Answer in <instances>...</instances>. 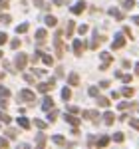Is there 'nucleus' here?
Wrapping results in <instances>:
<instances>
[{"label": "nucleus", "mask_w": 139, "mask_h": 149, "mask_svg": "<svg viewBox=\"0 0 139 149\" xmlns=\"http://www.w3.org/2000/svg\"><path fill=\"white\" fill-rule=\"evenodd\" d=\"M101 60H104V64H101V66H99V70H107V66H109V62H111V60H113V58H111V54H109V52H104V54H101Z\"/></svg>", "instance_id": "nucleus-4"}, {"label": "nucleus", "mask_w": 139, "mask_h": 149, "mask_svg": "<svg viewBox=\"0 0 139 149\" xmlns=\"http://www.w3.org/2000/svg\"><path fill=\"white\" fill-rule=\"evenodd\" d=\"M0 78H4V74H0Z\"/></svg>", "instance_id": "nucleus-47"}, {"label": "nucleus", "mask_w": 139, "mask_h": 149, "mask_svg": "<svg viewBox=\"0 0 139 149\" xmlns=\"http://www.w3.org/2000/svg\"><path fill=\"white\" fill-rule=\"evenodd\" d=\"M117 78H121L123 84H129L131 81V74H117Z\"/></svg>", "instance_id": "nucleus-18"}, {"label": "nucleus", "mask_w": 139, "mask_h": 149, "mask_svg": "<svg viewBox=\"0 0 139 149\" xmlns=\"http://www.w3.org/2000/svg\"><path fill=\"white\" fill-rule=\"evenodd\" d=\"M56 22H58V20H56L54 16H48V18H46V24H48V26H56Z\"/></svg>", "instance_id": "nucleus-23"}, {"label": "nucleus", "mask_w": 139, "mask_h": 149, "mask_svg": "<svg viewBox=\"0 0 139 149\" xmlns=\"http://www.w3.org/2000/svg\"><path fill=\"white\" fill-rule=\"evenodd\" d=\"M123 139H125V137H123V133H119V131H117L115 135H113V141H117V143H121Z\"/></svg>", "instance_id": "nucleus-24"}, {"label": "nucleus", "mask_w": 139, "mask_h": 149, "mask_svg": "<svg viewBox=\"0 0 139 149\" xmlns=\"http://www.w3.org/2000/svg\"><path fill=\"white\" fill-rule=\"evenodd\" d=\"M54 2H56V4H64L66 0H54Z\"/></svg>", "instance_id": "nucleus-46"}, {"label": "nucleus", "mask_w": 139, "mask_h": 149, "mask_svg": "<svg viewBox=\"0 0 139 149\" xmlns=\"http://www.w3.org/2000/svg\"><path fill=\"white\" fill-rule=\"evenodd\" d=\"M20 46V40H12V48H18Z\"/></svg>", "instance_id": "nucleus-41"}, {"label": "nucleus", "mask_w": 139, "mask_h": 149, "mask_svg": "<svg viewBox=\"0 0 139 149\" xmlns=\"http://www.w3.org/2000/svg\"><path fill=\"white\" fill-rule=\"evenodd\" d=\"M104 121H105V125H111V123L115 121V113H113V111H105L104 113Z\"/></svg>", "instance_id": "nucleus-7"}, {"label": "nucleus", "mask_w": 139, "mask_h": 149, "mask_svg": "<svg viewBox=\"0 0 139 149\" xmlns=\"http://www.w3.org/2000/svg\"><path fill=\"white\" fill-rule=\"evenodd\" d=\"M48 117H50V121H54V119L58 117V111H50V115H48Z\"/></svg>", "instance_id": "nucleus-39"}, {"label": "nucleus", "mask_w": 139, "mask_h": 149, "mask_svg": "<svg viewBox=\"0 0 139 149\" xmlns=\"http://www.w3.org/2000/svg\"><path fill=\"white\" fill-rule=\"evenodd\" d=\"M83 117H85V119H97L99 113H97V111H93V109H90V111H83Z\"/></svg>", "instance_id": "nucleus-11"}, {"label": "nucleus", "mask_w": 139, "mask_h": 149, "mask_svg": "<svg viewBox=\"0 0 139 149\" xmlns=\"http://www.w3.org/2000/svg\"><path fill=\"white\" fill-rule=\"evenodd\" d=\"M135 76H139V64H135Z\"/></svg>", "instance_id": "nucleus-44"}, {"label": "nucleus", "mask_w": 139, "mask_h": 149, "mask_svg": "<svg viewBox=\"0 0 139 149\" xmlns=\"http://www.w3.org/2000/svg\"><path fill=\"white\" fill-rule=\"evenodd\" d=\"M129 125L139 131V119H137V117H131V119H129Z\"/></svg>", "instance_id": "nucleus-19"}, {"label": "nucleus", "mask_w": 139, "mask_h": 149, "mask_svg": "<svg viewBox=\"0 0 139 149\" xmlns=\"http://www.w3.org/2000/svg\"><path fill=\"white\" fill-rule=\"evenodd\" d=\"M62 97H64V100H66V102H68L70 97H72V92H70L68 88H64V92H62Z\"/></svg>", "instance_id": "nucleus-22"}, {"label": "nucleus", "mask_w": 139, "mask_h": 149, "mask_svg": "<svg viewBox=\"0 0 139 149\" xmlns=\"http://www.w3.org/2000/svg\"><path fill=\"white\" fill-rule=\"evenodd\" d=\"M83 10H85V2H78V4L72 8V12H74V14H81Z\"/></svg>", "instance_id": "nucleus-10"}, {"label": "nucleus", "mask_w": 139, "mask_h": 149, "mask_svg": "<svg viewBox=\"0 0 139 149\" xmlns=\"http://www.w3.org/2000/svg\"><path fill=\"white\" fill-rule=\"evenodd\" d=\"M78 32H80V34H85V32H88V26H85V24H81L80 28H78Z\"/></svg>", "instance_id": "nucleus-35"}, {"label": "nucleus", "mask_w": 139, "mask_h": 149, "mask_svg": "<svg viewBox=\"0 0 139 149\" xmlns=\"http://www.w3.org/2000/svg\"><path fill=\"white\" fill-rule=\"evenodd\" d=\"M123 34H125V36H129V38H133V34H131V28H127V26L123 28Z\"/></svg>", "instance_id": "nucleus-37"}, {"label": "nucleus", "mask_w": 139, "mask_h": 149, "mask_svg": "<svg viewBox=\"0 0 139 149\" xmlns=\"http://www.w3.org/2000/svg\"><path fill=\"white\" fill-rule=\"evenodd\" d=\"M97 105H99V107H107V105H109V100H107V97H101V95H97Z\"/></svg>", "instance_id": "nucleus-15"}, {"label": "nucleus", "mask_w": 139, "mask_h": 149, "mask_svg": "<svg viewBox=\"0 0 139 149\" xmlns=\"http://www.w3.org/2000/svg\"><path fill=\"white\" fill-rule=\"evenodd\" d=\"M52 62H54V60H52V56H44V64H46V66H50Z\"/></svg>", "instance_id": "nucleus-38"}, {"label": "nucleus", "mask_w": 139, "mask_h": 149, "mask_svg": "<svg viewBox=\"0 0 139 149\" xmlns=\"http://www.w3.org/2000/svg\"><path fill=\"white\" fill-rule=\"evenodd\" d=\"M26 62H28V56H26V54H18V56H16V68L22 70L24 66H26Z\"/></svg>", "instance_id": "nucleus-5"}, {"label": "nucleus", "mask_w": 139, "mask_h": 149, "mask_svg": "<svg viewBox=\"0 0 139 149\" xmlns=\"http://www.w3.org/2000/svg\"><path fill=\"white\" fill-rule=\"evenodd\" d=\"M42 107H44V109H50V107H54V100H52L50 95H46V97H44V105H42Z\"/></svg>", "instance_id": "nucleus-12"}, {"label": "nucleus", "mask_w": 139, "mask_h": 149, "mask_svg": "<svg viewBox=\"0 0 139 149\" xmlns=\"http://www.w3.org/2000/svg\"><path fill=\"white\" fill-rule=\"evenodd\" d=\"M6 133H8V137H16V129H8Z\"/></svg>", "instance_id": "nucleus-40"}, {"label": "nucleus", "mask_w": 139, "mask_h": 149, "mask_svg": "<svg viewBox=\"0 0 139 149\" xmlns=\"http://www.w3.org/2000/svg\"><path fill=\"white\" fill-rule=\"evenodd\" d=\"M36 38H38L40 42H44V40H46V30H38V32H36Z\"/></svg>", "instance_id": "nucleus-20"}, {"label": "nucleus", "mask_w": 139, "mask_h": 149, "mask_svg": "<svg viewBox=\"0 0 139 149\" xmlns=\"http://www.w3.org/2000/svg\"><path fill=\"white\" fill-rule=\"evenodd\" d=\"M0 121H4V123H8V121H10V117H8L6 113H2V111H0Z\"/></svg>", "instance_id": "nucleus-30"}, {"label": "nucleus", "mask_w": 139, "mask_h": 149, "mask_svg": "<svg viewBox=\"0 0 139 149\" xmlns=\"http://www.w3.org/2000/svg\"><path fill=\"white\" fill-rule=\"evenodd\" d=\"M36 125L40 127V129H46V123H44L42 119H36Z\"/></svg>", "instance_id": "nucleus-36"}, {"label": "nucleus", "mask_w": 139, "mask_h": 149, "mask_svg": "<svg viewBox=\"0 0 139 149\" xmlns=\"http://www.w3.org/2000/svg\"><path fill=\"white\" fill-rule=\"evenodd\" d=\"M2 95H4V97H8V95H10V92H8L6 88H0V97H2Z\"/></svg>", "instance_id": "nucleus-31"}, {"label": "nucleus", "mask_w": 139, "mask_h": 149, "mask_svg": "<svg viewBox=\"0 0 139 149\" xmlns=\"http://www.w3.org/2000/svg\"><path fill=\"white\" fill-rule=\"evenodd\" d=\"M83 50H85V44H83V42H80V40H76V42H74V54L80 58L81 54H83Z\"/></svg>", "instance_id": "nucleus-2"}, {"label": "nucleus", "mask_w": 139, "mask_h": 149, "mask_svg": "<svg viewBox=\"0 0 139 149\" xmlns=\"http://www.w3.org/2000/svg\"><path fill=\"white\" fill-rule=\"evenodd\" d=\"M74 26H76L74 22H68V28H66V34H68V36H72V32H74Z\"/></svg>", "instance_id": "nucleus-25"}, {"label": "nucleus", "mask_w": 139, "mask_h": 149, "mask_svg": "<svg viewBox=\"0 0 139 149\" xmlns=\"http://www.w3.org/2000/svg\"><path fill=\"white\" fill-rule=\"evenodd\" d=\"M137 109H139V105H137Z\"/></svg>", "instance_id": "nucleus-49"}, {"label": "nucleus", "mask_w": 139, "mask_h": 149, "mask_svg": "<svg viewBox=\"0 0 139 149\" xmlns=\"http://www.w3.org/2000/svg\"><path fill=\"white\" fill-rule=\"evenodd\" d=\"M18 100H24V102H30V100H34V93L30 92V90H22L20 95H18Z\"/></svg>", "instance_id": "nucleus-6"}, {"label": "nucleus", "mask_w": 139, "mask_h": 149, "mask_svg": "<svg viewBox=\"0 0 139 149\" xmlns=\"http://www.w3.org/2000/svg\"><path fill=\"white\" fill-rule=\"evenodd\" d=\"M6 40H8V36L4 34V32H0V46H2V44H4Z\"/></svg>", "instance_id": "nucleus-34"}, {"label": "nucleus", "mask_w": 139, "mask_h": 149, "mask_svg": "<svg viewBox=\"0 0 139 149\" xmlns=\"http://www.w3.org/2000/svg\"><path fill=\"white\" fill-rule=\"evenodd\" d=\"M109 16H113L115 20H123V12H119L117 8H109Z\"/></svg>", "instance_id": "nucleus-8"}, {"label": "nucleus", "mask_w": 139, "mask_h": 149, "mask_svg": "<svg viewBox=\"0 0 139 149\" xmlns=\"http://www.w3.org/2000/svg\"><path fill=\"white\" fill-rule=\"evenodd\" d=\"M0 149H8V141L2 139V137H0Z\"/></svg>", "instance_id": "nucleus-32"}, {"label": "nucleus", "mask_w": 139, "mask_h": 149, "mask_svg": "<svg viewBox=\"0 0 139 149\" xmlns=\"http://www.w3.org/2000/svg\"><path fill=\"white\" fill-rule=\"evenodd\" d=\"M68 81H70V86H78V84H80V76H78V74H72L68 78Z\"/></svg>", "instance_id": "nucleus-14"}, {"label": "nucleus", "mask_w": 139, "mask_h": 149, "mask_svg": "<svg viewBox=\"0 0 139 149\" xmlns=\"http://www.w3.org/2000/svg\"><path fill=\"white\" fill-rule=\"evenodd\" d=\"M133 93H135V90H133V88H129V86H125V88L121 90V95H125V97H131Z\"/></svg>", "instance_id": "nucleus-13"}, {"label": "nucleus", "mask_w": 139, "mask_h": 149, "mask_svg": "<svg viewBox=\"0 0 139 149\" xmlns=\"http://www.w3.org/2000/svg\"><path fill=\"white\" fill-rule=\"evenodd\" d=\"M26 30H28V24H22V26H18V28H16V32H18V34H24Z\"/></svg>", "instance_id": "nucleus-26"}, {"label": "nucleus", "mask_w": 139, "mask_h": 149, "mask_svg": "<svg viewBox=\"0 0 139 149\" xmlns=\"http://www.w3.org/2000/svg\"><path fill=\"white\" fill-rule=\"evenodd\" d=\"M18 125H22L24 129H28V127H30V123H28V119H26V117H20V119H18Z\"/></svg>", "instance_id": "nucleus-21"}, {"label": "nucleus", "mask_w": 139, "mask_h": 149, "mask_svg": "<svg viewBox=\"0 0 139 149\" xmlns=\"http://www.w3.org/2000/svg\"><path fill=\"white\" fill-rule=\"evenodd\" d=\"M99 86H101V88H109V81H107V80H104L101 84H99Z\"/></svg>", "instance_id": "nucleus-42"}, {"label": "nucleus", "mask_w": 139, "mask_h": 149, "mask_svg": "<svg viewBox=\"0 0 139 149\" xmlns=\"http://www.w3.org/2000/svg\"><path fill=\"white\" fill-rule=\"evenodd\" d=\"M135 6V0H123V10H131Z\"/></svg>", "instance_id": "nucleus-17"}, {"label": "nucleus", "mask_w": 139, "mask_h": 149, "mask_svg": "<svg viewBox=\"0 0 139 149\" xmlns=\"http://www.w3.org/2000/svg\"><path fill=\"white\" fill-rule=\"evenodd\" d=\"M54 141H56L58 145H64V137H62V135H56V137H54Z\"/></svg>", "instance_id": "nucleus-33"}, {"label": "nucleus", "mask_w": 139, "mask_h": 149, "mask_svg": "<svg viewBox=\"0 0 139 149\" xmlns=\"http://www.w3.org/2000/svg\"><path fill=\"white\" fill-rule=\"evenodd\" d=\"M107 143H109V137H107V135H101V137L95 141V145H97V147H107Z\"/></svg>", "instance_id": "nucleus-9"}, {"label": "nucleus", "mask_w": 139, "mask_h": 149, "mask_svg": "<svg viewBox=\"0 0 139 149\" xmlns=\"http://www.w3.org/2000/svg\"><path fill=\"white\" fill-rule=\"evenodd\" d=\"M18 149H30V145H26V143H22V145H18Z\"/></svg>", "instance_id": "nucleus-43"}, {"label": "nucleus", "mask_w": 139, "mask_h": 149, "mask_svg": "<svg viewBox=\"0 0 139 149\" xmlns=\"http://www.w3.org/2000/svg\"><path fill=\"white\" fill-rule=\"evenodd\" d=\"M123 46H125V36H123V34H117L115 40L111 42V48H113V50H119V48H123Z\"/></svg>", "instance_id": "nucleus-1"}, {"label": "nucleus", "mask_w": 139, "mask_h": 149, "mask_svg": "<svg viewBox=\"0 0 139 149\" xmlns=\"http://www.w3.org/2000/svg\"><path fill=\"white\" fill-rule=\"evenodd\" d=\"M131 105H133V103H127V102H121V103H119V105H117V107H119V109H129V107H131Z\"/></svg>", "instance_id": "nucleus-27"}, {"label": "nucleus", "mask_w": 139, "mask_h": 149, "mask_svg": "<svg viewBox=\"0 0 139 149\" xmlns=\"http://www.w3.org/2000/svg\"><path fill=\"white\" fill-rule=\"evenodd\" d=\"M56 54H58V58H62V54H64V46H62V32L56 34Z\"/></svg>", "instance_id": "nucleus-3"}, {"label": "nucleus", "mask_w": 139, "mask_h": 149, "mask_svg": "<svg viewBox=\"0 0 139 149\" xmlns=\"http://www.w3.org/2000/svg\"><path fill=\"white\" fill-rule=\"evenodd\" d=\"M133 22H135V24H139V16H133Z\"/></svg>", "instance_id": "nucleus-45"}, {"label": "nucleus", "mask_w": 139, "mask_h": 149, "mask_svg": "<svg viewBox=\"0 0 139 149\" xmlns=\"http://www.w3.org/2000/svg\"><path fill=\"white\" fill-rule=\"evenodd\" d=\"M66 121H68L70 125H78V123H80V119H78V117H74V115H68V113H66Z\"/></svg>", "instance_id": "nucleus-16"}, {"label": "nucleus", "mask_w": 139, "mask_h": 149, "mask_svg": "<svg viewBox=\"0 0 139 149\" xmlns=\"http://www.w3.org/2000/svg\"><path fill=\"white\" fill-rule=\"evenodd\" d=\"M0 22H2V24H8V22H10V16L2 14V16H0Z\"/></svg>", "instance_id": "nucleus-29"}, {"label": "nucleus", "mask_w": 139, "mask_h": 149, "mask_svg": "<svg viewBox=\"0 0 139 149\" xmlns=\"http://www.w3.org/2000/svg\"><path fill=\"white\" fill-rule=\"evenodd\" d=\"M0 58H2V52H0Z\"/></svg>", "instance_id": "nucleus-48"}, {"label": "nucleus", "mask_w": 139, "mask_h": 149, "mask_svg": "<svg viewBox=\"0 0 139 149\" xmlns=\"http://www.w3.org/2000/svg\"><path fill=\"white\" fill-rule=\"evenodd\" d=\"M90 95L97 97V95H99V90H97V88H90Z\"/></svg>", "instance_id": "nucleus-28"}]
</instances>
